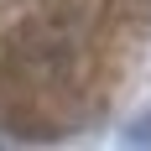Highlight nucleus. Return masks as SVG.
<instances>
[{"label": "nucleus", "instance_id": "1", "mask_svg": "<svg viewBox=\"0 0 151 151\" xmlns=\"http://www.w3.org/2000/svg\"><path fill=\"white\" fill-rule=\"evenodd\" d=\"M73 68H78V47L73 37L63 26H31L21 42L11 47V63H5V78H11L21 94L31 99H47V94H58L73 83Z\"/></svg>", "mask_w": 151, "mask_h": 151}]
</instances>
